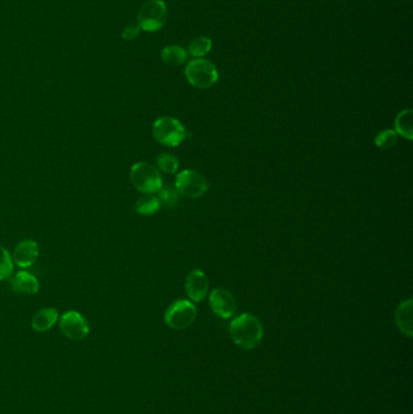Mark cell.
Wrapping results in <instances>:
<instances>
[{
	"label": "cell",
	"mask_w": 413,
	"mask_h": 414,
	"mask_svg": "<svg viewBox=\"0 0 413 414\" xmlns=\"http://www.w3.org/2000/svg\"><path fill=\"white\" fill-rule=\"evenodd\" d=\"M229 335L234 344L244 350H252L263 340V325L258 317L244 313L229 325Z\"/></svg>",
	"instance_id": "6da1fadb"
},
{
	"label": "cell",
	"mask_w": 413,
	"mask_h": 414,
	"mask_svg": "<svg viewBox=\"0 0 413 414\" xmlns=\"http://www.w3.org/2000/svg\"><path fill=\"white\" fill-rule=\"evenodd\" d=\"M152 133L155 141L170 148L180 146L187 137L183 123L172 116H162L155 120Z\"/></svg>",
	"instance_id": "7a4b0ae2"
},
{
	"label": "cell",
	"mask_w": 413,
	"mask_h": 414,
	"mask_svg": "<svg viewBox=\"0 0 413 414\" xmlns=\"http://www.w3.org/2000/svg\"><path fill=\"white\" fill-rule=\"evenodd\" d=\"M130 180H131L132 185L143 194L158 193L164 185L163 178L158 168L145 161L132 165L130 170Z\"/></svg>",
	"instance_id": "3957f363"
},
{
	"label": "cell",
	"mask_w": 413,
	"mask_h": 414,
	"mask_svg": "<svg viewBox=\"0 0 413 414\" xmlns=\"http://www.w3.org/2000/svg\"><path fill=\"white\" fill-rule=\"evenodd\" d=\"M185 74L189 84L202 90L212 88L218 81L217 68L205 58H195L189 62Z\"/></svg>",
	"instance_id": "277c9868"
},
{
	"label": "cell",
	"mask_w": 413,
	"mask_h": 414,
	"mask_svg": "<svg viewBox=\"0 0 413 414\" xmlns=\"http://www.w3.org/2000/svg\"><path fill=\"white\" fill-rule=\"evenodd\" d=\"M197 315L198 310L192 300H178L166 309L164 321L172 330H185L193 325Z\"/></svg>",
	"instance_id": "5b68a950"
},
{
	"label": "cell",
	"mask_w": 413,
	"mask_h": 414,
	"mask_svg": "<svg viewBox=\"0 0 413 414\" xmlns=\"http://www.w3.org/2000/svg\"><path fill=\"white\" fill-rule=\"evenodd\" d=\"M137 18L142 31H159L166 23V5L163 0H150L140 9Z\"/></svg>",
	"instance_id": "8992f818"
},
{
	"label": "cell",
	"mask_w": 413,
	"mask_h": 414,
	"mask_svg": "<svg viewBox=\"0 0 413 414\" xmlns=\"http://www.w3.org/2000/svg\"><path fill=\"white\" fill-rule=\"evenodd\" d=\"M175 188L185 198H202L207 192L206 178L200 172L185 170L177 175Z\"/></svg>",
	"instance_id": "52a82bcc"
},
{
	"label": "cell",
	"mask_w": 413,
	"mask_h": 414,
	"mask_svg": "<svg viewBox=\"0 0 413 414\" xmlns=\"http://www.w3.org/2000/svg\"><path fill=\"white\" fill-rule=\"evenodd\" d=\"M60 330L72 340H83L90 332L88 322L81 314L70 310L60 317Z\"/></svg>",
	"instance_id": "ba28073f"
},
{
	"label": "cell",
	"mask_w": 413,
	"mask_h": 414,
	"mask_svg": "<svg viewBox=\"0 0 413 414\" xmlns=\"http://www.w3.org/2000/svg\"><path fill=\"white\" fill-rule=\"evenodd\" d=\"M209 303H210L212 312L222 319H229V317L233 316L237 312V302H235L234 295L228 290L222 288V287L215 288L210 293Z\"/></svg>",
	"instance_id": "9c48e42d"
},
{
	"label": "cell",
	"mask_w": 413,
	"mask_h": 414,
	"mask_svg": "<svg viewBox=\"0 0 413 414\" xmlns=\"http://www.w3.org/2000/svg\"><path fill=\"white\" fill-rule=\"evenodd\" d=\"M210 291V282L206 275L199 269H194L185 279V292L192 302L199 303L206 298Z\"/></svg>",
	"instance_id": "30bf717a"
},
{
	"label": "cell",
	"mask_w": 413,
	"mask_h": 414,
	"mask_svg": "<svg viewBox=\"0 0 413 414\" xmlns=\"http://www.w3.org/2000/svg\"><path fill=\"white\" fill-rule=\"evenodd\" d=\"M39 256V248L38 243L34 240H23L15 247L13 253V265H18L20 268H29L36 263Z\"/></svg>",
	"instance_id": "8fae6325"
},
{
	"label": "cell",
	"mask_w": 413,
	"mask_h": 414,
	"mask_svg": "<svg viewBox=\"0 0 413 414\" xmlns=\"http://www.w3.org/2000/svg\"><path fill=\"white\" fill-rule=\"evenodd\" d=\"M10 286L15 293L18 295H36L39 291L38 279L28 272H18L13 278H10Z\"/></svg>",
	"instance_id": "7c38bea8"
},
{
	"label": "cell",
	"mask_w": 413,
	"mask_h": 414,
	"mask_svg": "<svg viewBox=\"0 0 413 414\" xmlns=\"http://www.w3.org/2000/svg\"><path fill=\"white\" fill-rule=\"evenodd\" d=\"M412 314L413 300L411 298L401 302L399 307L396 308V326H398L402 335H407L409 338H411L413 335Z\"/></svg>",
	"instance_id": "4fadbf2b"
},
{
	"label": "cell",
	"mask_w": 413,
	"mask_h": 414,
	"mask_svg": "<svg viewBox=\"0 0 413 414\" xmlns=\"http://www.w3.org/2000/svg\"><path fill=\"white\" fill-rule=\"evenodd\" d=\"M60 315L58 309L44 308L38 310L32 317V327L37 332H46L58 323Z\"/></svg>",
	"instance_id": "5bb4252c"
},
{
	"label": "cell",
	"mask_w": 413,
	"mask_h": 414,
	"mask_svg": "<svg viewBox=\"0 0 413 414\" xmlns=\"http://www.w3.org/2000/svg\"><path fill=\"white\" fill-rule=\"evenodd\" d=\"M395 131L398 136L404 137L409 141H412L413 126H412V109H405L396 115Z\"/></svg>",
	"instance_id": "9a60e30c"
},
{
	"label": "cell",
	"mask_w": 413,
	"mask_h": 414,
	"mask_svg": "<svg viewBox=\"0 0 413 414\" xmlns=\"http://www.w3.org/2000/svg\"><path fill=\"white\" fill-rule=\"evenodd\" d=\"M162 203L158 196L153 194H145L137 200L135 210L141 216H152L160 210Z\"/></svg>",
	"instance_id": "2e32d148"
},
{
	"label": "cell",
	"mask_w": 413,
	"mask_h": 414,
	"mask_svg": "<svg viewBox=\"0 0 413 414\" xmlns=\"http://www.w3.org/2000/svg\"><path fill=\"white\" fill-rule=\"evenodd\" d=\"M162 60L166 66H181L187 61V53L181 46L170 45L162 51Z\"/></svg>",
	"instance_id": "e0dca14e"
},
{
	"label": "cell",
	"mask_w": 413,
	"mask_h": 414,
	"mask_svg": "<svg viewBox=\"0 0 413 414\" xmlns=\"http://www.w3.org/2000/svg\"><path fill=\"white\" fill-rule=\"evenodd\" d=\"M212 41L207 36H199L188 46V53L194 58H202L211 51Z\"/></svg>",
	"instance_id": "ac0fdd59"
},
{
	"label": "cell",
	"mask_w": 413,
	"mask_h": 414,
	"mask_svg": "<svg viewBox=\"0 0 413 414\" xmlns=\"http://www.w3.org/2000/svg\"><path fill=\"white\" fill-rule=\"evenodd\" d=\"M157 165H158V170L160 171L172 175V173H176L178 171L180 161L175 155L170 154V153H163V154L158 155Z\"/></svg>",
	"instance_id": "d6986e66"
},
{
	"label": "cell",
	"mask_w": 413,
	"mask_h": 414,
	"mask_svg": "<svg viewBox=\"0 0 413 414\" xmlns=\"http://www.w3.org/2000/svg\"><path fill=\"white\" fill-rule=\"evenodd\" d=\"M396 142H398V133L391 128L383 130L374 138V145L382 150L391 149L395 146Z\"/></svg>",
	"instance_id": "ffe728a7"
},
{
	"label": "cell",
	"mask_w": 413,
	"mask_h": 414,
	"mask_svg": "<svg viewBox=\"0 0 413 414\" xmlns=\"http://www.w3.org/2000/svg\"><path fill=\"white\" fill-rule=\"evenodd\" d=\"M158 193V198L162 205H165L169 208H173L178 205L180 194H178L176 188H172L170 185H163Z\"/></svg>",
	"instance_id": "44dd1931"
},
{
	"label": "cell",
	"mask_w": 413,
	"mask_h": 414,
	"mask_svg": "<svg viewBox=\"0 0 413 414\" xmlns=\"http://www.w3.org/2000/svg\"><path fill=\"white\" fill-rule=\"evenodd\" d=\"M13 273V257L10 256L9 251L6 248L0 246V281L11 278Z\"/></svg>",
	"instance_id": "7402d4cb"
},
{
	"label": "cell",
	"mask_w": 413,
	"mask_h": 414,
	"mask_svg": "<svg viewBox=\"0 0 413 414\" xmlns=\"http://www.w3.org/2000/svg\"><path fill=\"white\" fill-rule=\"evenodd\" d=\"M140 32H141V28H140L138 25H130V26L124 28L122 36H123L125 40L135 39V38L140 34Z\"/></svg>",
	"instance_id": "603a6c76"
}]
</instances>
